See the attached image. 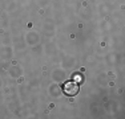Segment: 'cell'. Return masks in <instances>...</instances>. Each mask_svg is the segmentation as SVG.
Listing matches in <instances>:
<instances>
[{
  "label": "cell",
  "mask_w": 125,
  "mask_h": 119,
  "mask_svg": "<svg viewBox=\"0 0 125 119\" xmlns=\"http://www.w3.org/2000/svg\"><path fill=\"white\" fill-rule=\"evenodd\" d=\"M80 90V86L79 83L75 82V81H69V82H65L62 85V91H64L65 95L68 97H75V95L79 93Z\"/></svg>",
  "instance_id": "obj_1"
}]
</instances>
